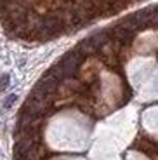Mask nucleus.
<instances>
[{"mask_svg": "<svg viewBox=\"0 0 158 160\" xmlns=\"http://www.w3.org/2000/svg\"><path fill=\"white\" fill-rule=\"evenodd\" d=\"M77 49H78L80 52H82L83 56H92V54H96V52L99 51L97 44H96L94 40H92V37H87V38H83L82 42H80L78 45H77Z\"/></svg>", "mask_w": 158, "mask_h": 160, "instance_id": "nucleus-2", "label": "nucleus"}, {"mask_svg": "<svg viewBox=\"0 0 158 160\" xmlns=\"http://www.w3.org/2000/svg\"><path fill=\"white\" fill-rule=\"evenodd\" d=\"M16 99H17V96H16V94H11V96H9L7 99L4 101V108H5V110H7V108H11L12 104L16 103Z\"/></svg>", "mask_w": 158, "mask_h": 160, "instance_id": "nucleus-3", "label": "nucleus"}, {"mask_svg": "<svg viewBox=\"0 0 158 160\" xmlns=\"http://www.w3.org/2000/svg\"><path fill=\"white\" fill-rule=\"evenodd\" d=\"M110 32H111V38H115V40H118L122 45H129L132 42V38H134V35L136 33L134 32H131V30H127L125 26H122V24H115L113 28H110Z\"/></svg>", "mask_w": 158, "mask_h": 160, "instance_id": "nucleus-1", "label": "nucleus"}, {"mask_svg": "<svg viewBox=\"0 0 158 160\" xmlns=\"http://www.w3.org/2000/svg\"><path fill=\"white\" fill-rule=\"evenodd\" d=\"M9 80H11V77H9V75H2V77H0V91H4V89H7Z\"/></svg>", "mask_w": 158, "mask_h": 160, "instance_id": "nucleus-4", "label": "nucleus"}]
</instances>
